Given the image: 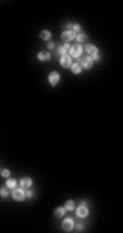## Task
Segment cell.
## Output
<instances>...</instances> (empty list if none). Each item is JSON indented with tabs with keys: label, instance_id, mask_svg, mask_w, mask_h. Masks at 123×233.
I'll return each instance as SVG.
<instances>
[{
	"label": "cell",
	"instance_id": "5b68a950",
	"mask_svg": "<svg viewBox=\"0 0 123 233\" xmlns=\"http://www.w3.org/2000/svg\"><path fill=\"white\" fill-rule=\"evenodd\" d=\"M76 37V34L73 30H64V32L61 34V39L64 42H69L71 40H74Z\"/></svg>",
	"mask_w": 123,
	"mask_h": 233
},
{
	"label": "cell",
	"instance_id": "277c9868",
	"mask_svg": "<svg viewBox=\"0 0 123 233\" xmlns=\"http://www.w3.org/2000/svg\"><path fill=\"white\" fill-rule=\"evenodd\" d=\"M94 65V60L92 57H82V60H81V66H82V68H85V70H91L92 67H93Z\"/></svg>",
	"mask_w": 123,
	"mask_h": 233
},
{
	"label": "cell",
	"instance_id": "484cf974",
	"mask_svg": "<svg viewBox=\"0 0 123 233\" xmlns=\"http://www.w3.org/2000/svg\"><path fill=\"white\" fill-rule=\"evenodd\" d=\"M76 228H78V230H80V229H82V228H83V226H80V224H78V227H76Z\"/></svg>",
	"mask_w": 123,
	"mask_h": 233
},
{
	"label": "cell",
	"instance_id": "e0dca14e",
	"mask_svg": "<svg viewBox=\"0 0 123 233\" xmlns=\"http://www.w3.org/2000/svg\"><path fill=\"white\" fill-rule=\"evenodd\" d=\"M75 39H76V41H78V43L81 45V42H84L86 39H87V35H86V34H83V33H78V35H76Z\"/></svg>",
	"mask_w": 123,
	"mask_h": 233
},
{
	"label": "cell",
	"instance_id": "ac0fdd59",
	"mask_svg": "<svg viewBox=\"0 0 123 233\" xmlns=\"http://www.w3.org/2000/svg\"><path fill=\"white\" fill-rule=\"evenodd\" d=\"M9 194H10V189L8 188V186H3V188L0 189V195L2 196V197H7Z\"/></svg>",
	"mask_w": 123,
	"mask_h": 233
},
{
	"label": "cell",
	"instance_id": "4fadbf2b",
	"mask_svg": "<svg viewBox=\"0 0 123 233\" xmlns=\"http://www.w3.org/2000/svg\"><path fill=\"white\" fill-rule=\"evenodd\" d=\"M64 208H65V210H68V211L74 210V209H75V202L72 201V200L67 201L64 204Z\"/></svg>",
	"mask_w": 123,
	"mask_h": 233
},
{
	"label": "cell",
	"instance_id": "603a6c76",
	"mask_svg": "<svg viewBox=\"0 0 123 233\" xmlns=\"http://www.w3.org/2000/svg\"><path fill=\"white\" fill-rule=\"evenodd\" d=\"M47 48H48V49L52 50L53 48H55V42H52V41H48V43H47Z\"/></svg>",
	"mask_w": 123,
	"mask_h": 233
},
{
	"label": "cell",
	"instance_id": "7a4b0ae2",
	"mask_svg": "<svg viewBox=\"0 0 123 233\" xmlns=\"http://www.w3.org/2000/svg\"><path fill=\"white\" fill-rule=\"evenodd\" d=\"M12 198L15 202H22L25 198V192L24 189H14L12 192Z\"/></svg>",
	"mask_w": 123,
	"mask_h": 233
},
{
	"label": "cell",
	"instance_id": "30bf717a",
	"mask_svg": "<svg viewBox=\"0 0 123 233\" xmlns=\"http://www.w3.org/2000/svg\"><path fill=\"white\" fill-rule=\"evenodd\" d=\"M32 183H33L32 178H30V177H23L20 180V186L22 189H24V190L30 189L32 186Z\"/></svg>",
	"mask_w": 123,
	"mask_h": 233
},
{
	"label": "cell",
	"instance_id": "5bb4252c",
	"mask_svg": "<svg viewBox=\"0 0 123 233\" xmlns=\"http://www.w3.org/2000/svg\"><path fill=\"white\" fill-rule=\"evenodd\" d=\"M71 71H72L73 74H81V72H82V66H81V64L78 62L74 63V64L71 65Z\"/></svg>",
	"mask_w": 123,
	"mask_h": 233
},
{
	"label": "cell",
	"instance_id": "9a60e30c",
	"mask_svg": "<svg viewBox=\"0 0 123 233\" xmlns=\"http://www.w3.org/2000/svg\"><path fill=\"white\" fill-rule=\"evenodd\" d=\"M53 215H55L56 218H62L63 216L65 215V208L64 207H58V208L55 210Z\"/></svg>",
	"mask_w": 123,
	"mask_h": 233
},
{
	"label": "cell",
	"instance_id": "8992f818",
	"mask_svg": "<svg viewBox=\"0 0 123 233\" xmlns=\"http://www.w3.org/2000/svg\"><path fill=\"white\" fill-rule=\"evenodd\" d=\"M48 82L51 86H57L59 82H60V75H59L58 72H51L50 74L48 75Z\"/></svg>",
	"mask_w": 123,
	"mask_h": 233
},
{
	"label": "cell",
	"instance_id": "cb8c5ba5",
	"mask_svg": "<svg viewBox=\"0 0 123 233\" xmlns=\"http://www.w3.org/2000/svg\"><path fill=\"white\" fill-rule=\"evenodd\" d=\"M62 47H63V48H64V49H65V50H70L71 46H70V43H69V42H65V43H64V45H63V46H62Z\"/></svg>",
	"mask_w": 123,
	"mask_h": 233
},
{
	"label": "cell",
	"instance_id": "8fae6325",
	"mask_svg": "<svg viewBox=\"0 0 123 233\" xmlns=\"http://www.w3.org/2000/svg\"><path fill=\"white\" fill-rule=\"evenodd\" d=\"M37 59L42 62H48L51 59V54L48 51H40L37 54Z\"/></svg>",
	"mask_w": 123,
	"mask_h": 233
},
{
	"label": "cell",
	"instance_id": "d4e9b609",
	"mask_svg": "<svg viewBox=\"0 0 123 233\" xmlns=\"http://www.w3.org/2000/svg\"><path fill=\"white\" fill-rule=\"evenodd\" d=\"M65 28H67V30H72V24H71V23L67 24V25H65Z\"/></svg>",
	"mask_w": 123,
	"mask_h": 233
},
{
	"label": "cell",
	"instance_id": "52a82bcc",
	"mask_svg": "<svg viewBox=\"0 0 123 233\" xmlns=\"http://www.w3.org/2000/svg\"><path fill=\"white\" fill-rule=\"evenodd\" d=\"M83 49L92 57H96V55H98V52H99L98 48L95 45H93V43H87V45H85V47H83Z\"/></svg>",
	"mask_w": 123,
	"mask_h": 233
},
{
	"label": "cell",
	"instance_id": "7c38bea8",
	"mask_svg": "<svg viewBox=\"0 0 123 233\" xmlns=\"http://www.w3.org/2000/svg\"><path fill=\"white\" fill-rule=\"evenodd\" d=\"M39 37H40V39L44 40V41H49V40L51 39V37H52V34H51L48 30H44L40 32Z\"/></svg>",
	"mask_w": 123,
	"mask_h": 233
},
{
	"label": "cell",
	"instance_id": "6da1fadb",
	"mask_svg": "<svg viewBox=\"0 0 123 233\" xmlns=\"http://www.w3.org/2000/svg\"><path fill=\"white\" fill-rule=\"evenodd\" d=\"M83 51H84L83 47H82L80 43H74V45L71 46L70 48V57L78 59V57L83 53Z\"/></svg>",
	"mask_w": 123,
	"mask_h": 233
},
{
	"label": "cell",
	"instance_id": "d6986e66",
	"mask_svg": "<svg viewBox=\"0 0 123 233\" xmlns=\"http://www.w3.org/2000/svg\"><path fill=\"white\" fill-rule=\"evenodd\" d=\"M10 175H11V172H10V170H9V169L5 168V169H2V170H1V177H2V178H9V177H10Z\"/></svg>",
	"mask_w": 123,
	"mask_h": 233
},
{
	"label": "cell",
	"instance_id": "2e32d148",
	"mask_svg": "<svg viewBox=\"0 0 123 233\" xmlns=\"http://www.w3.org/2000/svg\"><path fill=\"white\" fill-rule=\"evenodd\" d=\"M5 186H8V188L10 189H14L15 186H16V180H15L14 178H9L7 179V181H5Z\"/></svg>",
	"mask_w": 123,
	"mask_h": 233
},
{
	"label": "cell",
	"instance_id": "3957f363",
	"mask_svg": "<svg viewBox=\"0 0 123 233\" xmlns=\"http://www.w3.org/2000/svg\"><path fill=\"white\" fill-rule=\"evenodd\" d=\"M61 228H62V230L64 231V232H70V231L74 228V220H73L71 217H67V218L62 221Z\"/></svg>",
	"mask_w": 123,
	"mask_h": 233
},
{
	"label": "cell",
	"instance_id": "7402d4cb",
	"mask_svg": "<svg viewBox=\"0 0 123 233\" xmlns=\"http://www.w3.org/2000/svg\"><path fill=\"white\" fill-rule=\"evenodd\" d=\"M33 195H34V192L33 191H31V190H26V192H25V197H27V198H32L33 197Z\"/></svg>",
	"mask_w": 123,
	"mask_h": 233
},
{
	"label": "cell",
	"instance_id": "9c48e42d",
	"mask_svg": "<svg viewBox=\"0 0 123 233\" xmlns=\"http://www.w3.org/2000/svg\"><path fill=\"white\" fill-rule=\"evenodd\" d=\"M60 64L61 66H63L64 68H68V67H71L72 65V59L69 54H64L61 55L60 57Z\"/></svg>",
	"mask_w": 123,
	"mask_h": 233
},
{
	"label": "cell",
	"instance_id": "44dd1931",
	"mask_svg": "<svg viewBox=\"0 0 123 233\" xmlns=\"http://www.w3.org/2000/svg\"><path fill=\"white\" fill-rule=\"evenodd\" d=\"M81 30H82V27H81V25L80 24H73L72 25V30L74 33H81Z\"/></svg>",
	"mask_w": 123,
	"mask_h": 233
},
{
	"label": "cell",
	"instance_id": "ffe728a7",
	"mask_svg": "<svg viewBox=\"0 0 123 233\" xmlns=\"http://www.w3.org/2000/svg\"><path fill=\"white\" fill-rule=\"evenodd\" d=\"M67 51H68V50H65L64 48L62 47V46H59L58 49H57V52H58V54H60V55L67 54Z\"/></svg>",
	"mask_w": 123,
	"mask_h": 233
},
{
	"label": "cell",
	"instance_id": "ba28073f",
	"mask_svg": "<svg viewBox=\"0 0 123 233\" xmlns=\"http://www.w3.org/2000/svg\"><path fill=\"white\" fill-rule=\"evenodd\" d=\"M88 214H89V211H88V208L85 205H81L76 208V216L78 218H86Z\"/></svg>",
	"mask_w": 123,
	"mask_h": 233
}]
</instances>
